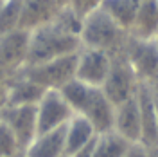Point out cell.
Segmentation results:
<instances>
[{"instance_id": "cell-9", "label": "cell", "mask_w": 158, "mask_h": 157, "mask_svg": "<svg viewBox=\"0 0 158 157\" xmlns=\"http://www.w3.org/2000/svg\"><path fill=\"white\" fill-rule=\"evenodd\" d=\"M111 69V54L106 51L81 47L77 52L76 79L90 87H102Z\"/></svg>"}, {"instance_id": "cell-26", "label": "cell", "mask_w": 158, "mask_h": 157, "mask_svg": "<svg viewBox=\"0 0 158 157\" xmlns=\"http://www.w3.org/2000/svg\"><path fill=\"white\" fill-rule=\"evenodd\" d=\"M2 6H4V0H0V9H2Z\"/></svg>"}, {"instance_id": "cell-18", "label": "cell", "mask_w": 158, "mask_h": 157, "mask_svg": "<svg viewBox=\"0 0 158 157\" xmlns=\"http://www.w3.org/2000/svg\"><path fill=\"white\" fill-rule=\"evenodd\" d=\"M138 6H140L138 0H102L101 4V7L128 33L135 22Z\"/></svg>"}, {"instance_id": "cell-11", "label": "cell", "mask_w": 158, "mask_h": 157, "mask_svg": "<svg viewBox=\"0 0 158 157\" xmlns=\"http://www.w3.org/2000/svg\"><path fill=\"white\" fill-rule=\"evenodd\" d=\"M79 116L88 119L97 134H106V132L113 130L115 107L104 96V92L101 88L94 87L88 99H86V103H85V107H83V110L79 112Z\"/></svg>"}, {"instance_id": "cell-12", "label": "cell", "mask_w": 158, "mask_h": 157, "mask_svg": "<svg viewBox=\"0 0 158 157\" xmlns=\"http://www.w3.org/2000/svg\"><path fill=\"white\" fill-rule=\"evenodd\" d=\"M113 132L118 134L122 139H126L129 145H140L142 123H140V107H138L137 94L115 107Z\"/></svg>"}, {"instance_id": "cell-1", "label": "cell", "mask_w": 158, "mask_h": 157, "mask_svg": "<svg viewBox=\"0 0 158 157\" xmlns=\"http://www.w3.org/2000/svg\"><path fill=\"white\" fill-rule=\"evenodd\" d=\"M128 36V31L122 29L101 6L83 16V25L79 33V40L83 47L117 54L122 51Z\"/></svg>"}, {"instance_id": "cell-7", "label": "cell", "mask_w": 158, "mask_h": 157, "mask_svg": "<svg viewBox=\"0 0 158 157\" xmlns=\"http://www.w3.org/2000/svg\"><path fill=\"white\" fill-rule=\"evenodd\" d=\"M31 33L16 29L0 36V70L7 76L18 74L27 65Z\"/></svg>"}, {"instance_id": "cell-21", "label": "cell", "mask_w": 158, "mask_h": 157, "mask_svg": "<svg viewBox=\"0 0 158 157\" xmlns=\"http://www.w3.org/2000/svg\"><path fill=\"white\" fill-rule=\"evenodd\" d=\"M13 155H23V154L20 152V146L15 136H13V132L6 127V123L0 121V157H13Z\"/></svg>"}, {"instance_id": "cell-27", "label": "cell", "mask_w": 158, "mask_h": 157, "mask_svg": "<svg viewBox=\"0 0 158 157\" xmlns=\"http://www.w3.org/2000/svg\"><path fill=\"white\" fill-rule=\"evenodd\" d=\"M13 157H23V155H13Z\"/></svg>"}, {"instance_id": "cell-29", "label": "cell", "mask_w": 158, "mask_h": 157, "mask_svg": "<svg viewBox=\"0 0 158 157\" xmlns=\"http://www.w3.org/2000/svg\"><path fill=\"white\" fill-rule=\"evenodd\" d=\"M156 40H158V34H156Z\"/></svg>"}, {"instance_id": "cell-17", "label": "cell", "mask_w": 158, "mask_h": 157, "mask_svg": "<svg viewBox=\"0 0 158 157\" xmlns=\"http://www.w3.org/2000/svg\"><path fill=\"white\" fill-rule=\"evenodd\" d=\"M129 34L135 38L156 40L158 34V2L156 0H144L138 6L135 22L129 29Z\"/></svg>"}, {"instance_id": "cell-28", "label": "cell", "mask_w": 158, "mask_h": 157, "mask_svg": "<svg viewBox=\"0 0 158 157\" xmlns=\"http://www.w3.org/2000/svg\"><path fill=\"white\" fill-rule=\"evenodd\" d=\"M138 2H140V4H142V2H144V0H138Z\"/></svg>"}, {"instance_id": "cell-19", "label": "cell", "mask_w": 158, "mask_h": 157, "mask_svg": "<svg viewBox=\"0 0 158 157\" xmlns=\"http://www.w3.org/2000/svg\"><path fill=\"white\" fill-rule=\"evenodd\" d=\"M131 146L133 145H129L126 139H122L111 130V132L97 136L92 157H122Z\"/></svg>"}, {"instance_id": "cell-16", "label": "cell", "mask_w": 158, "mask_h": 157, "mask_svg": "<svg viewBox=\"0 0 158 157\" xmlns=\"http://www.w3.org/2000/svg\"><path fill=\"white\" fill-rule=\"evenodd\" d=\"M65 127L47 134H38L23 152V157H65Z\"/></svg>"}, {"instance_id": "cell-22", "label": "cell", "mask_w": 158, "mask_h": 157, "mask_svg": "<svg viewBox=\"0 0 158 157\" xmlns=\"http://www.w3.org/2000/svg\"><path fill=\"white\" fill-rule=\"evenodd\" d=\"M101 4H102V0H74L72 2V9L76 11L77 15L85 16V15H88L90 11L97 9Z\"/></svg>"}, {"instance_id": "cell-8", "label": "cell", "mask_w": 158, "mask_h": 157, "mask_svg": "<svg viewBox=\"0 0 158 157\" xmlns=\"http://www.w3.org/2000/svg\"><path fill=\"white\" fill-rule=\"evenodd\" d=\"M74 116V110L65 101L59 90H45L43 98L36 105L38 134H47L56 128H61Z\"/></svg>"}, {"instance_id": "cell-2", "label": "cell", "mask_w": 158, "mask_h": 157, "mask_svg": "<svg viewBox=\"0 0 158 157\" xmlns=\"http://www.w3.org/2000/svg\"><path fill=\"white\" fill-rule=\"evenodd\" d=\"M81 40L76 34L65 33L59 29L56 24L43 25L40 29L31 33V43H29V56H27V65H40L50 60L77 54L81 51Z\"/></svg>"}, {"instance_id": "cell-5", "label": "cell", "mask_w": 158, "mask_h": 157, "mask_svg": "<svg viewBox=\"0 0 158 157\" xmlns=\"http://www.w3.org/2000/svg\"><path fill=\"white\" fill-rule=\"evenodd\" d=\"M138 83H140V79L133 72L126 56L122 54V51L117 54H111V69H110L108 78L104 81V85L101 87V90L113 103V107L133 98L137 94Z\"/></svg>"}, {"instance_id": "cell-23", "label": "cell", "mask_w": 158, "mask_h": 157, "mask_svg": "<svg viewBox=\"0 0 158 157\" xmlns=\"http://www.w3.org/2000/svg\"><path fill=\"white\" fill-rule=\"evenodd\" d=\"M122 157H158V152L148 150V148L142 146V145H133Z\"/></svg>"}, {"instance_id": "cell-25", "label": "cell", "mask_w": 158, "mask_h": 157, "mask_svg": "<svg viewBox=\"0 0 158 157\" xmlns=\"http://www.w3.org/2000/svg\"><path fill=\"white\" fill-rule=\"evenodd\" d=\"M153 90H155V108H156V121H158V88L153 87Z\"/></svg>"}, {"instance_id": "cell-20", "label": "cell", "mask_w": 158, "mask_h": 157, "mask_svg": "<svg viewBox=\"0 0 158 157\" xmlns=\"http://www.w3.org/2000/svg\"><path fill=\"white\" fill-rule=\"evenodd\" d=\"M23 0H4L0 9V36L20 29Z\"/></svg>"}, {"instance_id": "cell-13", "label": "cell", "mask_w": 158, "mask_h": 157, "mask_svg": "<svg viewBox=\"0 0 158 157\" xmlns=\"http://www.w3.org/2000/svg\"><path fill=\"white\" fill-rule=\"evenodd\" d=\"M59 11L61 9L56 0H23L20 29L32 33L43 25H49L54 22Z\"/></svg>"}, {"instance_id": "cell-24", "label": "cell", "mask_w": 158, "mask_h": 157, "mask_svg": "<svg viewBox=\"0 0 158 157\" xmlns=\"http://www.w3.org/2000/svg\"><path fill=\"white\" fill-rule=\"evenodd\" d=\"M72 2H74V0H56V4L59 6V9H65V7H72Z\"/></svg>"}, {"instance_id": "cell-30", "label": "cell", "mask_w": 158, "mask_h": 157, "mask_svg": "<svg viewBox=\"0 0 158 157\" xmlns=\"http://www.w3.org/2000/svg\"><path fill=\"white\" fill-rule=\"evenodd\" d=\"M156 2H158V0H156Z\"/></svg>"}, {"instance_id": "cell-4", "label": "cell", "mask_w": 158, "mask_h": 157, "mask_svg": "<svg viewBox=\"0 0 158 157\" xmlns=\"http://www.w3.org/2000/svg\"><path fill=\"white\" fill-rule=\"evenodd\" d=\"M122 54L140 81L155 83L158 79V40L135 38L129 34Z\"/></svg>"}, {"instance_id": "cell-31", "label": "cell", "mask_w": 158, "mask_h": 157, "mask_svg": "<svg viewBox=\"0 0 158 157\" xmlns=\"http://www.w3.org/2000/svg\"><path fill=\"white\" fill-rule=\"evenodd\" d=\"M65 157H67V155H65Z\"/></svg>"}, {"instance_id": "cell-6", "label": "cell", "mask_w": 158, "mask_h": 157, "mask_svg": "<svg viewBox=\"0 0 158 157\" xmlns=\"http://www.w3.org/2000/svg\"><path fill=\"white\" fill-rule=\"evenodd\" d=\"M0 121L6 123V127L13 132L22 154L29 148V145L38 136L36 105H27V107L4 105L0 108Z\"/></svg>"}, {"instance_id": "cell-14", "label": "cell", "mask_w": 158, "mask_h": 157, "mask_svg": "<svg viewBox=\"0 0 158 157\" xmlns=\"http://www.w3.org/2000/svg\"><path fill=\"white\" fill-rule=\"evenodd\" d=\"M43 94H45V88H41L32 79L18 72L15 76H9L7 90H6V105H9V107L38 105Z\"/></svg>"}, {"instance_id": "cell-3", "label": "cell", "mask_w": 158, "mask_h": 157, "mask_svg": "<svg viewBox=\"0 0 158 157\" xmlns=\"http://www.w3.org/2000/svg\"><path fill=\"white\" fill-rule=\"evenodd\" d=\"M76 65H77V54H70L40 65L25 67L20 72L45 90H59L70 79L76 78Z\"/></svg>"}, {"instance_id": "cell-10", "label": "cell", "mask_w": 158, "mask_h": 157, "mask_svg": "<svg viewBox=\"0 0 158 157\" xmlns=\"http://www.w3.org/2000/svg\"><path fill=\"white\" fill-rule=\"evenodd\" d=\"M137 99L140 107V123H142V137L140 145L148 150L158 152V121L155 108V90L151 83L140 81L137 88Z\"/></svg>"}, {"instance_id": "cell-15", "label": "cell", "mask_w": 158, "mask_h": 157, "mask_svg": "<svg viewBox=\"0 0 158 157\" xmlns=\"http://www.w3.org/2000/svg\"><path fill=\"white\" fill-rule=\"evenodd\" d=\"M97 136L95 128L92 127L86 118L74 114L72 119L65 127V150H67V157H74L81 148H85L92 139Z\"/></svg>"}]
</instances>
